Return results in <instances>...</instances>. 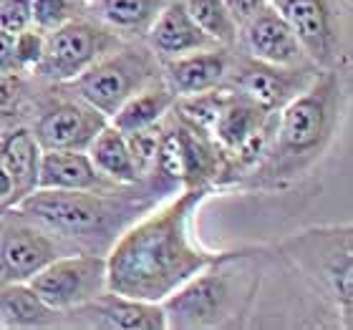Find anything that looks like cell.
Here are the masks:
<instances>
[{"mask_svg":"<svg viewBox=\"0 0 353 330\" xmlns=\"http://www.w3.org/2000/svg\"><path fill=\"white\" fill-rule=\"evenodd\" d=\"M124 136H126V147L132 152L137 174L141 179V176L149 174L157 167L159 144H162V129H159V124H152V126H144V129H137V132L124 134Z\"/></svg>","mask_w":353,"mask_h":330,"instance_id":"484cf974","label":"cell"},{"mask_svg":"<svg viewBox=\"0 0 353 330\" xmlns=\"http://www.w3.org/2000/svg\"><path fill=\"white\" fill-rule=\"evenodd\" d=\"M275 136L265 159L248 174V182L278 187L308 169L331 144L341 116L339 74L323 71L308 88L278 109Z\"/></svg>","mask_w":353,"mask_h":330,"instance_id":"7a4b0ae2","label":"cell"},{"mask_svg":"<svg viewBox=\"0 0 353 330\" xmlns=\"http://www.w3.org/2000/svg\"><path fill=\"white\" fill-rule=\"evenodd\" d=\"M243 30L245 43L255 61L272 63V66H303V61L308 59L293 28L288 25V21L275 6H265L263 10H258L245 23Z\"/></svg>","mask_w":353,"mask_h":330,"instance_id":"5bb4252c","label":"cell"},{"mask_svg":"<svg viewBox=\"0 0 353 330\" xmlns=\"http://www.w3.org/2000/svg\"><path fill=\"white\" fill-rule=\"evenodd\" d=\"M68 255L59 240L46 232L43 222L15 214L0 229V278L6 282H28L56 257Z\"/></svg>","mask_w":353,"mask_h":330,"instance_id":"9c48e42d","label":"cell"},{"mask_svg":"<svg viewBox=\"0 0 353 330\" xmlns=\"http://www.w3.org/2000/svg\"><path fill=\"white\" fill-rule=\"evenodd\" d=\"M117 45V33H109L99 23L71 18L46 36L43 56L33 71L46 81L66 83Z\"/></svg>","mask_w":353,"mask_h":330,"instance_id":"52a82bcc","label":"cell"},{"mask_svg":"<svg viewBox=\"0 0 353 330\" xmlns=\"http://www.w3.org/2000/svg\"><path fill=\"white\" fill-rule=\"evenodd\" d=\"M106 124L109 121L101 111L94 109L83 99H74V101L51 103L38 116L33 136H36L41 152H53V149H81V152H86L88 144Z\"/></svg>","mask_w":353,"mask_h":330,"instance_id":"7c38bea8","label":"cell"},{"mask_svg":"<svg viewBox=\"0 0 353 330\" xmlns=\"http://www.w3.org/2000/svg\"><path fill=\"white\" fill-rule=\"evenodd\" d=\"M318 71L305 66H272L263 61H243L235 71H230L225 81L232 91L248 96L268 111L283 109L290 99L308 88Z\"/></svg>","mask_w":353,"mask_h":330,"instance_id":"30bf717a","label":"cell"},{"mask_svg":"<svg viewBox=\"0 0 353 330\" xmlns=\"http://www.w3.org/2000/svg\"><path fill=\"white\" fill-rule=\"evenodd\" d=\"M170 0H99V13L109 25L121 30L149 28Z\"/></svg>","mask_w":353,"mask_h":330,"instance_id":"603a6c76","label":"cell"},{"mask_svg":"<svg viewBox=\"0 0 353 330\" xmlns=\"http://www.w3.org/2000/svg\"><path fill=\"white\" fill-rule=\"evenodd\" d=\"M38 164H41V147L36 136L26 126H13L0 139V167L6 169L15 187V199L26 197L38 184Z\"/></svg>","mask_w":353,"mask_h":330,"instance_id":"ac0fdd59","label":"cell"},{"mask_svg":"<svg viewBox=\"0 0 353 330\" xmlns=\"http://www.w3.org/2000/svg\"><path fill=\"white\" fill-rule=\"evenodd\" d=\"M157 79H162L157 53L144 45H129L121 51H106L86 71L66 81V86L109 118L129 96Z\"/></svg>","mask_w":353,"mask_h":330,"instance_id":"5b68a950","label":"cell"},{"mask_svg":"<svg viewBox=\"0 0 353 330\" xmlns=\"http://www.w3.org/2000/svg\"><path fill=\"white\" fill-rule=\"evenodd\" d=\"M207 184L187 187L182 197L126 229L106 257V290L134 300L162 302L192 275L212 262V252L194 245L192 217Z\"/></svg>","mask_w":353,"mask_h":330,"instance_id":"6da1fadb","label":"cell"},{"mask_svg":"<svg viewBox=\"0 0 353 330\" xmlns=\"http://www.w3.org/2000/svg\"><path fill=\"white\" fill-rule=\"evenodd\" d=\"M15 199V187H13V179L8 174L6 169L0 167V202H13Z\"/></svg>","mask_w":353,"mask_h":330,"instance_id":"d6a6232c","label":"cell"},{"mask_svg":"<svg viewBox=\"0 0 353 330\" xmlns=\"http://www.w3.org/2000/svg\"><path fill=\"white\" fill-rule=\"evenodd\" d=\"M59 310L48 308L36 290L23 282H6L0 290V325L8 328H41L48 325Z\"/></svg>","mask_w":353,"mask_h":330,"instance_id":"7402d4cb","label":"cell"},{"mask_svg":"<svg viewBox=\"0 0 353 330\" xmlns=\"http://www.w3.org/2000/svg\"><path fill=\"white\" fill-rule=\"evenodd\" d=\"M15 209L43 222L48 229L71 237L106 232L117 214V199L109 192L91 189H41L36 187L15 202Z\"/></svg>","mask_w":353,"mask_h":330,"instance_id":"8992f818","label":"cell"},{"mask_svg":"<svg viewBox=\"0 0 353 330\" xmlns=\"http://www.w3.org/2000/svg\"><path fill=\"white\" fill-rule=\"evenodd\" d=\"M275 8L293 28L303 53L318 66H331L339 33L328 0H278Z\"/></svg>","mask_w":353,"mask_h":330,"instance_id":"4fadbf2b","label":"cell"},{"mask_svg":"<svg viewBox=\"0 0 353 330\" xmlns=\"http://www.w3.org/2000/svg\"><path fill=\"white\" fill-rule=\"evenodd\" d=\"M18 91H21L18 74H0V111H6L10 103H15Z\"/></svg>","mask_w":353,"mask_h":330,"instance_id":"1f68e13d","label":"cell"},{"mask_svg":"<svg viewBox=\"0 0 353 330\" xmlns=\"http://www.w3.org/2000/svg\"><path fill=\"white\" fill-rule=\"evenodd\" d=\"M13 36L8 30H0V74H21L13 53Z\"/></svg>","mask_w":353,"mask_h":330,"instance_id":"4dcf8cb0","label":"cell"},{"mask_svg":"<svg viewBox=\"0 0 353 330\" xmlns=\"http://www.w3.org/2000/svg\"><path fill=\"white\" fill-rule=\"evenodd\" d=\"M81 0H30V25L51 33L71 18H79Z\"/></svg>","mask_w":353,"mask_h":330,"instance_id":"4316f807","label":"cell"},{"mask_svg":"<svg viewBox=\"0 0 353 330\" xmlns=\"http://www.w3.org/2000/svg\"><path fill=\"white\" fill-rule=\"evenodd\" d=\"M36 187L41 189L109 192L114 182L94 167L91 156L81 149H53V152H41Z\"/></svg>","mask_w":353,"mask_h":330,"instance_id":"2e32d148","label":"cell"},{"mask_svg":"<svg viewBox=\"0 0 353 330\" xmlns=\"http://www.w3.org/2000/svg\"><path fill=\"white\" fill-rule=\"evenodd\" d=\"M174 91L167 86L164 79H157L134 96H129L111 116V124L117 126L121 134L137 132L144 126L159 124V118L174 106Z\"/></svg>","mask_w":353,"mask_h":330,"instance_id":"ffe728a7","label":"cell"},{"mask_svg":"<svg viewBox=\"0 0 353 330\" xmlns=\"http://www.w3.org/2000/svg\"><path fill=\"white\" fill-rule=\"evenodd\" d=\"M81 3H83V0H81Z\"/></svg>","mask_w":353,"mask_h":330,"instance_id":"836d02e7","label":"cell"},{"mask_svg":"<svg viewBox=\"0 0 353 330\" xmlns=\"http://www.w3.org/2000/svg\"><path fill=\"white\" fill-rule=\"evenodd\" d=\"M285 257L313 282L321 298L333 305L351 328L353 316V243L351 227H313L280 245Z\"/></svg>","mask_w":353,"mask_h":330,"instance_id":"277c9868","label":"cell"},{"mask_svg":"<svg viewBox=\"0 0 353 330\" xmlns=\"http://www.w3.org/2000/svg\"><path fill=\"white\" fill-rule=\"evenodd\" d=\"M222 3H225V8L230 10L232 21L237 23V28H243V25L250 21L252 15L268 6L265 0H222Z\"/></svg>","mask_w":353,"mask_h":330,"instance_id":"f546056e","label":"cell"},{"mask_svg":"<svg viewBox=\"0 0 353 330\" xmlns=\"http://www.w3.org/2000/svg\"><path fill=\"white\" fill-rule=\"evenodd\" d=\"M86 154L94 167L114 184H137L139 174L134 167L132 152L126 147V136L114 124H106L88 144Z\"/></svg>","mask_w":353,"mask_h":330,"instance_id":"44dd1931","label":"cell"},{"mask_svg":"<svg viewBox=\"0 0 353 330\" xmlns=\"http://www.w3.org/2000/svg\"><path fill=\"white\" fill-rule=\"evenodd\" d=\"M268 114L270 111L263 109L252 99L237 94L232 88H225V99H222V106L217 111V118H214V126H212L214 141L225 152H232L237 144H243L263 124L265 118H268Z\"/></svg>","mask_w":353,"mask_h":330,"instance_id":"d6986e66","label":"cell"},{"mask_svg":"<svg viewBox=\"0 0 353 330\" xmlns=\"http://www.w3.org/2000/svg\"><path fill=\"white\" fill-rule=\"evenodd\" d=\"M30 25V0H0V30L18 33Z\"/></svg>","mask_w":353,"mask_h":330,"instance_id":"f1b7e54d","label":"cell"},{"mask_svg":"<svg viewBox=\"0 0 353 330\" xmlns=\"http://www.w3.org/2000/svg\"><path fill=\"white\" fill-rule=\"evenodd\" d=\"M214 45L220 43L192 21L179 0H170L149 25V48L162 59H179Z\"/></svg>","mask_w":353,"mask_h":330,"instance_id":"9a60e30c","label":"cell"},{"mask_svg":"<svg viewBox=\"0 0 353 330\" xmlns=\"http://www.w3.org/2000/svg\"><path fill=\"white\" fill-rule=\"evenodd\" d=\"M230 74V56L225 48L214 45L205 51H194L179 59H170L164 66V81L174 91V96H192L202 91H212L225 83Z\"/></svg>","mask_w":353,"mask_h":330,"instance_id":"e0dca14e","label":"cell"},{"mask_svg":"<svg viewBox=\"0 0 353 330\" xmlns=\"http://www.w3.org/2000/svg\"><path fill=\"white\" fill-rule=\"evenodd\" d=\"M43 48H46L43 30H38L36 25L18 30L13 36V53H15L18 71H33L38 66L41 56H43Z\"/></svg>","mask_w":353,"mask_h":330,"instance_id":"83f0119b","label":"cell"},{"mask_svg":"<svg viewBox=\"0 0 353 330\" xmlns=\"http://www.w3.org/2000/svg\"><path fill=\"white\" fill-rule=\"evenodd\" d=\"M71 325L79 328H106V330H164V310L159 302L134 300L111 290H103L88 302L71 310H63Z\"/></svg>","mask_w":353,"mask_h":330,"instance_id":"8fae6325","label":"cell"},{"mask_svg":"<svg viewBox=\"0 0 353 330\" xmlns=\"http://www.w3.org/2000/svg\"><path fill=\"white\" fill-rule=\"evenodd\" d=\"M28 285L48 308L63 313L106 290V257L68 252L38 270Z\"/></svg>","mask_w":353,"mask_h":330,"instance_id":"ba28073f","label":"cell"},{"mask_svg":"<svg viewBox=\"0 0 353 330\" xmlns=\"http://www.w3.org/2000/svg\"><path fill=\"white\" fill-rule=\"evenodd\" d=\"M258 272L252 257L225 252L167 295L159 305L167 328H214L243 316L252 300Z\"/></svg>","mask_w":353,"mask_h":330,"instance_id":"3957f363","label":"cell"},{"mask_svg":"<svg viewBox=\"0 0 353 330\" xmlns=\"http://www.w3.org/2000/svg\"><path fill=\"white\" fill-rule=\"evenodd\" d=\"M225 99V88H212V91H202V94L192 96H176L174 109H179V121L187 124L190 129L199 134H212L214 118Z\"/></svg>","mask_w":353,"mask_h":330,"instance_id":"d4e9b609","label":"cell"},{"mask_svg":"<svg viewBox=\"0 0 353 330\" xmlns=\"http://www.w3.org/2000/svg\"><path fill=\"white\" fill-rule=\"evenodd\" d=\"M190 18L220 45H232L237 41V23L222 0H179Z\"/></svg>","mask_w":353,"mask_h":330,"instance_id":"cb8c5ba5","label":"cell"}]
</instances>
